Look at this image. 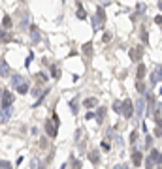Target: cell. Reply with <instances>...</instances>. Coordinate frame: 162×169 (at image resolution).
Here are the masks:
<instances>
[{"mask_svg": "<svg viewBox=\"0 0 162 169\" xmlns=\"http://www.w3.org/2000/svg\"><path fill=\"white\" fill-rule=\"evenodd\" d=\"M83 53H85L87 58H92V42H87L83 45Z\"/></svg>", "mask_w": 162, "mask_h": 169, "instance_id": "5bb4252c", "label": "cell"}, {"mask_svg": "<svg viewBox=\"0 0 162 169\" xmlns=\"http://www.w3.org/2000/svg\"><path fill=\"white\" fill-rule=\"evenodd\" d=\"M51 73H53V79H58V77H60V70H58L57 66H53V70H51Z\"/></svg>", "mask_w": 162, "mask_h": 169, "instance_id": "f546056e", "label": "cell"}, {"mask_svg": "<svg viewBox=\"0 0 162 169\" xmlns=\"http://www.w3.org/2000/svg\"><path fill=\"white\" fill-rule=\"evenodd\" d=\"M47 92H49V88H45V90H43V92H42V96H40V98H38V102H36V103H32V107H38V105H40V103L43 102V100H45V96H47Z\"/></svg>", "mask_w": 162, "mask_h": 169, "instance_id": "603a6c76", "label": "cell"}, {"mask_svg": "<svg viewBox=\"0 0 162 169\" xmlns=\"http://www.w3.org/2000/svg\"><path fill=\"white\" fill-rule=\"evenodd\" d=\"M151 143H153V137H147V139H145V147H151Z\"/></svg>", "mask_w": 162, "mask_h": 169, "instance_id": "f35d334b", "label": "cell"}, {"mask_svg": "<svg viewBox=\"0 0 162 169\" xmlns=\"http://www.w3.org/2000/svg\"><path fill=\"white\" fill-rule=\"evenodd\" d=\"M83 167V163H81V160H76L72 156V169H81Z\"/></svg>", "mask_w": 162, "mask_h": 169, "instance_id": "4316f807", "label": "cell"}, {"mask_svg": "<svg viewBox=\"0 0 162 169\" xmlns=\"http://www.w3.org/2000/svg\"><path fill=\"white\" fill-rule=\"evenodd\" d=\"M0 75H2V77H10L11 75V68L4 58H0Z\"/></svg>", "mask_w": 162, "mask_h": 169, "instance_id": "277c9868", "label": "cell"}, {"mask_svg": "<svg viewBox=\"0 0 162 169\" xmlns=\"http://www.w3.org/2000/svg\"><path fill=\"white\" fill-rule=\"evenodd\" d=\"M2 107H11L13 105V100H15V96L11 94V92H8V90H4L2 92Z\"/></svg>", "mask_w": 162, "mask_h": 169, "instance_id": "7a4b0ae2", "label": "cell"}, {"mask_svg": "<svg viewBox=\"0 0 162 169\" xmlns=\"http://www.w3.org/2000/svg\"><path fill=\"white\" fill-rule=\"evenodd\" d=\"M140 36H141V42H143V45H149V34H147V28H145V26L140 28Z\"/></svg>", "mask_w": 162, "mask_h": 169, "instance_id": "e0dca14e", "label": "cell"}, {"mask_svg": "<svg viewBox=\"0 0 162 169\" xmlns=\"http://www.w3.org/2000/svg\"><path fill=\"white\" fill-rule=\"evenodd\" d=\"M89 160L94 163V166H98V163H100V154H98V150H90L89 152Z\"/></svg>", "mask_w": 162, "mask_h": 169, "instance_id": "2e32d148", "label": "cell"}, {"mask_svg": "<svg viewBox=\"0 0 162 169\" xmlns=\"http://www.w3.org/2000/svg\"><path fill=\"white\" fill-rule=\"evenodd\" d=\"M11 111H13V107H2V111H0V122H8L11 116Z\"/></svg>", "mask_w": 162, "mask_h": 169, "instance_id": "5b68a950", "label": "cell"}, {"mask_svg": "<svg viewBox=\"0 0 162 169\" xmlns=\"http://www.w3.org/2000/svg\"><path fill=\"white\" fill-rule=\"evenodd\" d=\"M155 23H156V25H160V23H162V15H156V17H155Z\"/></svg>", "mask_w": 162, "mask_h": 169, "instance_id": "ab89813d", "label": "cell"}, {"mask_svg": "<svg viewBox=\"0 0 162 169\" xmlns=\"http://www.w3.org/2000/svg\"><path fill=\"white\" fill-rule=\"evenodd\" d=\"M96 19L104 25L106 23V13H104V6H96Z\"/></svg>", "mask_w": 162, "mask_h": 169, "instance_id": "4fadbf2b", "label": "cell"}, {"mask_svg": "<svg viewBox=\"0 0 162 169\" xmlns=\"http://www.w3.org/2000/svg\"><path fill=\"white\" fill-rule=\"evenodd\" d=\"M113 169H128V167H126V166H115Z\"/></svg>", "mask_w": 162, "mask_h": 169, "instance_id": "60d3db41", "label": "cell"}, {"mask_svg": "<svg viewBox=\"0 0 162 169\" xmlns=\"http://www.w3.org/2000/svg\"><path fill=\"white\" fill-rule=\"evenodd\" d=\"M2 25H4V28H11V17H10V15H4Z\"/></svg>", "mask_w": 162, "mask_h": 169, "instance_id": "d4e9b609", "label": "cell"}, {"mask_svg": "<svg viewBox=\"0 0 162 169\" xmlns=\"http://www.w3.org/2000/svg\"><path fill=\"white\" fill-rule=\"evenodd\" d=\"M159 83H160V64H156L151 73V84H159Z\"/></svg>", "mask_w": 162, "mask_h": 169, "instance_id": "8992f818", "label": "cell"}, {"mask_svg": "<svg viewBox=\"0 0 162 169\" xmlns=\"http://www.w3.org/2000/svg\"><path fill=\"white\" fill-rule=\"evenodd\" d=\"M98 105V100L96 98H87L85 102H83V107H87V109H92V107Z\"/></svg>", "mask_w": 162, "mask_h": 169, "instance_id": "9a60e30c", "label": "cell"}, {"mask_svg": "<svg viewBox=\"0 0 162 169\" xmlns=\"http://www.w3.org/2000/svg\"><path fill=\"white\" fill-rule=\"evenodd\" d=\"M109 39H111V34H109V32H106V34L102 36V42H104V43H108Z\"/></svg>", "mask_w": 162, "mask_h": 169, "instance_id": "836d02e7", "label": "cell"}, {"mask_svg": "<svg viewBox=\"0 0 162 169\" xmlns=\"http://www.w3.org/2000/svg\"><path fill=\"white\" fill-rule=\"evenodd\" d=\"M141 56H143V47H132V49H130V60H132V62H140V58Z\"/></svg>", "mask_w": 162, "mask_h": 169, "instance_id": "3957f363", "label": "cell"}, {"mask_svg": "<svg viewBox=\"0 0 162 169\" xmlns=\"http://www.w3.org/2000/svg\"><path fill=\"white\" fill-rule=\"evenodd\" d=\"M29 83H26V81H23L21 84H19V87H17V92H19V94H29Z\"/></svg>", "mask_w": 162, "mask_h": 169, "instance_id": "ffe728a7", "label": "cell"}, {"mask_svg": "<svg viewBox=\"0 0 162 169\" xmlns=\"http://www.w3.org/2000/svg\"><path fill=\"white\" fill-rule=\"evenodd\" d=\"M45 132H47V135H49L51 139H55V137H57V132H58V130L53 126V122H51V120H47V122H45Z\"/></svg>", "mask_w": 162, "mask_h": 169, "instance_id": "52a82bcc", "label": "cell"}, {"mask_svg": "<svg viewBox=\"0 0 162 169\" xmlns=\"http://www.w3.org/2000/svg\"><path fill=\"white\" fill-rule=\"evenodd\" d=\"M141 162H143V154H141L140 150H132V163L136 167H140Z\"/></svg>", "mask_w": 162, "mask_h": 169, "instance_id": "ba28073f", "label": "cell"}, {"mask_svg": "<svg viewBox=\"0 0 162 169\" xmlns=\"http://www.w3.org/2000/svg\"><path fill=\"white\" fill-rule=\"evenodd\" d=\"M121 113H124L126 118H130V116L134 115V103H132V100L126 98L124 102H121Z\"/></svg>", "mask_w": 162, "mask_h": 169, "instance_id": "6da1fadb", "label": "cell"}, {"mask_svg": "<svg viewBox=\"0 0 162 169\" xmlns=\"http://www.w3.org/2000/svg\"><path fill=\"white\" fill-rule=\"evenodd\" d=\"M113 111L121 113V102H113Z\"/></svg>", "mask_w": 162, "mask_h": 169, "instance_id": "1f68e13d", "label": "cell"}, {"mask_svg": "<svg viewBox=\"0 0 162 169\" xmlns=\"http://www.w3.org/2000/svg\"><path fill=\"white\" fill-rule=\"evenodd\" d=\"M149 160H151L153 163L156 162V167H160V150H159V148H153V150H151V156H149Z\"/></svg>", "mask_w": 162, "mask_h": 169, "instance_id": "9c48e42d", "label": "cell"}, {"mask_svg": "<svg viewBox=\"0 0 162 169\" xmlns=\"http://www.w3.org/2000/svg\"><path fill=\"white\" fill-rule=\"evenodd\" d=\"M23 81H25V79H23V77H21V75H19V73H15V75H11V84H13V87H15V88H17V87H19V84H21Z\"/></svg>", "mask_w": 162, "mask_h": 169, "instance_id": "44dd1931", "label": "cell"}, {"mask_svg": "<svg viewBox=\"0 0 162 169\" xmlns=\"http://www.w3.org/2000/svg\"><path fill=\"white\" fill-rule=\"evenodd\" d=\"M77 17H79V21H83V19H87L85 8H83V4H81V2H77Z\"/></svg>", "mask_w": 162, "mask_h": 169, "instance_id": "d6986e66", "label": "cell"}, {"mask_svg": "<svg viewBox=\"0 0 162 169\" xmlns=\"http://www.w3.org/2000/svg\"><path fill=\"white\" fill-rule=\"evenodd\" d=\"M100 147L104 148V150H109V143H108V141H102V145H100Z\"/></svg>", "mask_w": 162, "mask_h": 169, "instance_id": "d590c367", "label": "cell"}, {"mask_svg": "<svg viewBox=\"0 0 162 169\" xmlns=\"http://www.w3.org/2000/svg\"><path fill=\"white\" fill-rule=\"evenodd\" d=\"M36 77H38V81H40V83H45V81H47V75H45V73H38Z\"/></svg>", "mask_w": 162, "mask_h": 169, "instance_id": "4dcf8cb0", "label": "cell"}, {"mask_svg": "<svg viewBox=\"0 0 162 169\" xmlns=\"http://www.w3.org/2000/svg\"><path fill=\"white\" fill-rule=\"evenodd\" d=\"M136 139H138V132H132V135H130V143H136Z\"/></svg>", "mask_w": 162, "mask_h": 169, "instance_id": "e575fe53", "label": "cell"}, {"mask_svg": "<svg viewBox=\"0 0 162 169\" xmlns=\"http://www.w3.org/2000/svg\"><path fill=\"white\" fill-rule=\"evenodd\" d=\"M94 118H96V122H98V124L104 122V118H106V107H98L96 113H94Z\"/></svg>", "mask_w": 162, "mask_h": 169, "instance_id": "30bf717a", "label": "cell"}, {"mask_svg": "<svg viewBox=\"0 0 162 169\" xmlns=\"http://www.w3.org/2000/svg\"><path fill=\"white\" fill-rule=\"evenodd\" d=\"M2 92H4V90H2V88H0V98H2Z\"/></svg>", "mask_w": 162, "mask_h": 169, "instance_id": "b9f144b4", "label": "cell"}, {"mask_svg": "<svg viewBox=\"0 0 162 169\" xmlns=\"http://www.w3.org/2000/svg\"><path fill=\"white\" fill-rule=\"evenodd\" d=\"M51 122H53V126L58 130V126H60V118H58V115H57V111L53 113V118H51Z\"/></svg>", "mask_w": 162, "mask_h": 169, "instance_id": "cb8c5ba5", "label": "cell"}, {"mask_svg": "<svg viewBox=\"0 0 162 169\" xmlns=\"http://www.w3.org/2000/svg\"><path fill=\"white\" fill-rule=\"evenodd\" d=\"M145 66L143 64H140V66H138V70H136V75H138V81H143V77H145Z\"/></svg>", "mask_w": 162, "mask_h": 169, "instance_id": "ac0fdd59", "label": "cell"}, {"mask_svg": "<svg viewBox=\"0 0 162 169\" xmlns=\"http://www.w3.org/2000/svg\"><path fill=\"white\" fill-rule=\"evenodd\" d=\"M160 120H162V109L160 107H156V111H155V122H156V126L160 128Z\"/></svg>", "mask_w": 162, "mask_h": 169, "instance_id": "7402d4cb", "label": "cell"}, {"mask_svg": "<svg viewBox=\"0 0 162 169\" xmlns=\"http://www.w3.org/2000/svg\"><path fill=\"white\" fill-rule=\"evenodd\" d=\"M85 118H87V120H90V118H94V113H92V111H89V113H87V115H85Z\"/></svg>", "mask_w": 162, "mask_h": 169, "instance_id": "74e56055", "label": "cell"}, {"mask_svg": "<svg viewBox=\"0 0 162 169\" xmlns=\"http://www.w3.org/2000/svg\"><path fill=\"white\" fill-rule=\"evenodd\" d=\"M134 111H136V116H138V118H140V116L143 115V111H145V102H143V98H140V102L136 103Z\"/></svg>", "mask_w": 162, "mask_h": 169, "instance_id": "8fae6325", "label": "cell"}, {"mask_svg": "<svg viewBox=\"0 0 162 169\" xmlns=\"http://www.w3.org/2000/svg\"><path fill=\"white\" fill-rule=\"evenodd\" d=\"M10 39H11V36L8 34V32L0 30V42H10Z\"/></svg>", "mask_w": 162, "mask_h": 169, "instance_id": "83f0119b", "label": "cell"}, {"mask_svg": "<svg viewBox=\"0 0 162 169\" xmlns=\"http://www.w3.org/2000/svg\"><path fill=\"white\" fill-rule=\"evenodd\" d=\"M30 38H32L34 43H38V42L42 39V38H40V30H38V26H34V25L30 26Z\"/></svg>", "mask_w": 162, "mask_h": 169, "instance_id": "7c38bea8", "label": "cell"}, {"mask_svg": "<svg viewBox=\"0 0 162 169\" xmlns=\"http://www.w3.org/2000/svg\"><path fill=\"white\" fill-rule=\"evenodd\" d=\"M136 88L140 94H145V83L143 81H136Z\"/></svg>", "mask_w": 162, "mask_h": 169, "instance_id": "484cf974", "label": "cell"}, {"mask_svg": "<svg viewBox=\"0 0 162 169\" xmlns=\"http://www.w3.org/2000/svg\"><path fill=\"white\" fill-rule=\"evenodd\" d=\"M0 167H2V169H13L10 162H0Z\"/></svg>", "mask_w": 162, "mask_h": 169, "instance_id": "d6a6232c", "label": "cell"}, {"mask_svg": "<svg viewBox=\"0 0 162 169\" xmlns=\"http://www.w3.org/2000/svg\"><path fill=\"white\" fill-rule=\"evenodd\" d=\"M30 62H32V53H30V56H29V58H26V60H25V66H26V68H29V66H30Z\"/></svg>", "mask_w": 162, "mask_h": 169, "instance_id": "8d00e7d4", "label": "cell"}, {"mask_svg": "<svg viewBox=\"0 0 162 169\" xmlns=\"http://www.w3.org/2000/svg\"><path fill=\"white\" fill-rule=\"evenodd\" d=\"M70 107H72V113H74V115H77V98L70 102Z\"/></svg>", "mask_w": 162, "mask_h": 169, "instance_id": "f1b7e54d", "label": "cell"}]
</instances>
